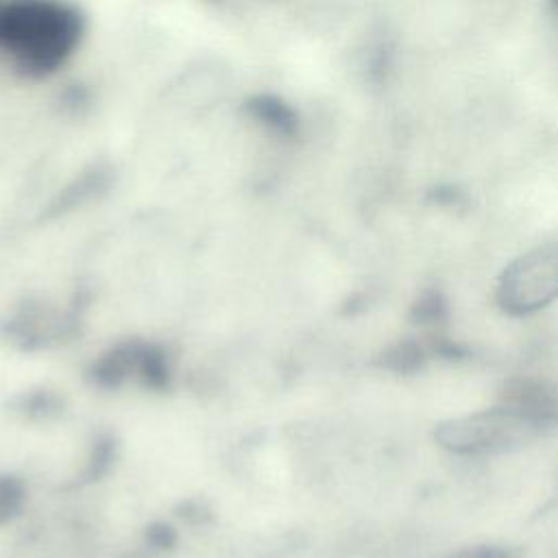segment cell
I'll return each instance as SVG.
<instances>
[{"label": "cell", "instance_id": "cell-1", "mask_svg": "<svg viewBox=\"0 0 558 558\" xmlns=\"http://www.w3.org/2000/svg\"><path fill=\"white\" fill-rule=\"evenodd\" d=\"M87 17L74 0H2L0 63L22 81L57 76L78 54Z\"/></svg>", "mask_w": 558, "mask_h": 558}, {"label": "cell", "instance_id": "cell-2", "mask_svg": "<svg viewBox=\"0 0 558 558\" xmlns=\"http://www.w3.org/2000/svg\"><path fill=\"white\" fill-rule=\"evenodd\" d=\"M543 432L517 410L499 403L469 416L445 421L436 427V440L453 453H493L521 445Z\"/></svg>", "mask_w": 558, "mask_h": 558}, {"label": "cell", "instance_id": "cell-3", "mask_svg": "<svg viewBox=\"0 0 558 558\" xmlns=\"http://www.w3.org/2000/svg\"><path fill=\"white\" fill-rule=\"evenodd\" d=\"M558 296V244L538 246L514 259L497 288L499 305L510 314H530Z\"/></svg>", "mask_w": 558, "mask_h": 558}, {"label": "cell", "instance_id": "cell-4", "mask_svg": "<svg viewBox=\"0 0 558 558\" xmlns=\"http://www.w3.org/2000/svg\"><path fill=\"white\" fill-rule=\"evenodd\" d=\"M244 116L262 129L266 135L277 140H292L299 135L301 116L299 111L281 96L259 92L244 100Z\"/></svg>", "mask_w": 558, "mask_h": 558}, {"label": "cell", "instance_id": "cell-5", "mask_svg": "<svg viewBox=\"0 0 558 558\" xmlns=\"http://www.w3.org/2000/svg\"><path fill=\"white\" fill-rule=\"evenodd\" d=\"M70 325L72 320L65 314L48 305H26L9 323V331L24 347H39L50 340L65 338L70 333Z\"/></svg>", "mask_w": 558, "mask_h": 558}, {"label": "cell", "instance_id": "cell-6", "mask_svg": "<svg viewBox=\"0 0 558 558\" xmlns=\"http://www.w3.org/2000/svg\"><path fill=\"white\" fill-rule=\"evenodd\" d=\"M144 349H146L144 342L116 344L105 355H100V360L94 364V371H92L94 379L107 388H116L131 377L140 379Z\"/></svg>", "mask_w": 558, "mask_h": 558}, {"label": "cell", "instance_id": "cell-7", "mask_svg": "<svg viewBox=\"0 0 558 558\" xmlns=\"http://www.w3.org/2000/svg\"><path fill=\"white\" fill-rule=\"evenodd\" d=\"M429 351L423 342L401 340L381 353V366L392 373H414L423 366Z\"/></svg>", "mask_w": 558, "mask_h": 558}, {"label": "cell", "instance_id": "cell-8", "mask_svg": "<svg viewBox=\"0 0 558 558\" xmlns=\"http://www.w3.org/2000/svg\"><path fill=\"white\" fill-rule=\"evenodd\" d=\"M26 501L24 484L11 475H0V525L20 514Z\"/></svg>", "mask_w": 558, "mask_h": 558}, {"label": "cell", "instance_id": "cell-9", "mask_svg": "<svg viewBox=\"0 0 558 558\" xmlns=\"http://www.w3.org/2000/svg\"><path fill=\"white\" fill-rule=\"evenodd\" d=\"M412 320L421 325H438L447 318V303L440 292L427 290L412 305Z\"/></svg>", "mask_w": 558, "mask_h": 558}, {"label": "cell", "instance_id": "cell-10", "mask_svg": "<svg viewBox=\"0 0 558 558\" xmlns=\"http://www.w3.org/2000/svg\"><path fill=\"white\" fill-rule=\"evenodd\" d=\"M445 558H514L504 549L497 547H473V549H462L456 554H449Z\"/></svg>", "mask_w": 558, "mask_h": 558}, {"label": "cell", "instance_id": "cell-11", "mask_svg": "<svg viewBox=\"0 0 558 558\" xmlns=\"http://www.w3.org/2000/svg\"><path fill=\"white\" fill-rule=\"evenodd\" d=\"M551 7H554V11L558 13V0H551Z\"/></svg>", "mask_w": 558, "mask_h": 558}, {"label": "cell", "instance_id": "cell-12", "mask_svg": "<svg viewBox=\"0 0 558 558\" xmlns=\"http://www.w3.org/2000/svg\"><path fill=\"white\" fill-rule=\"evenodd\" d=\"M0 2H2V0H0Z\"/></svg>", "mask_w": 558, "mask_h": 558}]
</instances>
